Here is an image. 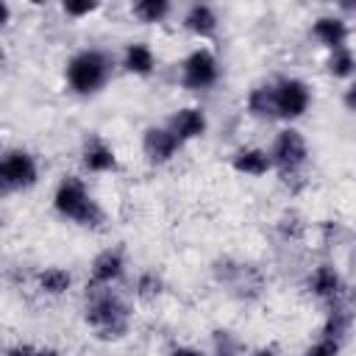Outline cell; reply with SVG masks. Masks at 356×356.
<instances>
[{
    "mask_svg": "<svg viewBox=\"0 0 356 356\" xmlns=\"http://www.w3.org/2000/svg\"><path fill=\"white\" fill-rule=\"evenodd\" d=\"M134 312L131 306L111 289V286H97L89 289V300L83 309V323L95 331L97 339L103 342H117L131 331Z\"/></svg>",
    "mask_w": 356,
    "mask_h": 356,
    "instance_id": "cell-1",
    "label": "cell"
},
{
    "mask_svg": "<svg viewBox=\"0 0 356 356\" xmlns=\"http://www.w3.org/2000/svg\"><path fill=\"white\" fill-rule=\"evenodd\" d=\"M53 206L64 220H72L81 228H103V222H106L100 203L92 197L83 178H78V175H64L58 181V186L53 192Z\"/></svg>",
    "mask_w": 356,
    "mask_h": 356,
    "instance_id": "cell-2",
    "label": "cell"
},
{
    "mask_svg": "<svg viewBox=\"0 0 356 356\" xmlns=\"http://www.w3.org/2000/svg\"><path fill=\"white\" fill-rule=\"evenodd\" d=\"M114 70V58L100 50V47H83L78 50L67 67H64V81L75 95H95L100 92Z\"/></svg>",
    "mask_w": 356,
    "mask_h": 356,
    "instance_id": "cell-3",
    "label": "cell"
},
{
    "mask_svg": "<svg viewBox=\"0 0 356 356\" xmlns=\"http://www.w3.org/2000/svg\"><path fill=\"white\" fill-rule=\"evenodd\" d=\"M267 156H270L273 170H278L281 178L289 181V178H298L300 170L306 167V161H309V145H306V139H303L300 131L284 128V131L275 134Z\"/></svg>",
    "mask_w": 356,
    "mask_h": 356,
    "instance_id": "cell-4",
    "label": "cell"
},
{
    "mask_svg": "<svg viewBox=\"0 0 356 356\" xmlns=\"http://www.w3.org/2000/svg\"><path fill=\"white\" fill-rule=\"evenodd\" d=\"M36 178H39V164L28 150L14 147L0 153V195L28 189L36 184Z\"/></svg>",
    "mask_w": 356,
    "mask_h": 356,
    "instance_id": "cell-5",
    "label": "cell"
},
{
    "mask_svg": "<svg viewBox=\"0 0 356 356\" xmlns=\"http://www.w3.org/2000/svg\"><path fill=\"white\" fill-rule=\"evenodd\" d=\"M312 106V89L300 78H281L273 83V108L275 120H298Z\"/></svg>",
    "mask_w": 356,
    "mask_h": 356,
    "instance_id": "cell-6",
    "label": "cell"
},
{
    "mask_svg": "<svg viewBox=\"0 0 356 356\" xmlns=\"http://www.w3.org/2000/svg\"><path fill=\"white\" fill-rule=\"evenodd\" d=\"M217 78H220V61L209 47H197L181 61V86L184 89L200 92V89L214 86Z\"/></svg>",
    "mask_w": 356,
    "mask_h": 356,
    "instance_id": "cell-7",
    "label": "cell"
},
{
    "mask_svg": "<svg viewBox=\"0 0 356 356\" xmlns=\"http://www.w3.org/2000/svg\"><path fill=\"white\" fill-rule=\"evenodd\" d=\"M214 275L222 286H228L239 298H256L264 286V281H261V275L253 264H242V261H234V259L214 261Z\"/></svg>",
    "mask_w": 356,
    "mask_h": 356,
    "instance_id": "cell-8",
    "label": "cell"
},
{
    "mask_svg": "<svg viewBox=\"0 0 356 356\" xmlns=\"http://www.w3.org/2000/svg\"><path fill=\"white\" fill-rule=\"evenodd\" d=\"M306 286H309V292H312L317 300H323V303H328V306L348 300V284H345V278L339 275V270H337L334 264H320V267H314V270L309 273Z\"/></svg>",
    "mask_w": 356,
    "mask_h": 356,
    "instance_id": "cell-9",
    "label": "cell"
},
{
    "mask_svg": "<svg viewBox=\"0 0 356 356\" xmlns=\"http://www.w3.org/2000/svg\"><path fill=\"white\" fill-rule=\"evenodd\" d=\"M125 275V250L122 248H106L92 259L89 267V284L86 289L97 286H111Z\"/></svg>",
    "mask_w": 356,
    "mask_h": 356,
    "instance_id": "cell-10",
    "label": "cell"
},
{
    "mask_svg": "<svg viewBox=\"0 0 356 356\" xmlns=\"http://www.w3.org/2000/svg\"><path fill=\"white\" fill-rule=\"evenodd\" d=\"M167 128H170V134L184 145V142L200 139V136L206 134L209 122H206L203 108H197V106H184V108H178V111L170 114Z\"/></svg>",
    "mask_w": 356,
    "mask_h": 356,
    "instance_id": "cell-11",
    "label": "cell"
},
{
    "mask_svg": "<svg viewBox=\"0 0 356 356\" xmlns=\"http://www.w3.org/2000/svg\"><path fill=\"white\" fill-rule=\"evenodd\" d=\"M181 142L170 134L167 125H150L142 136V153L150 164H167L175 153H178Z\"/></svg>",
    "mask_w": 356,
    "mask_h": 356,
    "instance_id": "cell-12",
    "label": "cell"
},
{
    "mask_svg": "<svg viewBox=\"0 0 356 356\" xmlns=\"http://www.w3.org/2000/svg\"><path fill=\"white\" fill-rule=\"evenodd\" d=\"M81 164L86 172H111L117 170V153L100 136H89L81 150Z\"/></svg>",
    "mask_w": 356,
    "mask_h": 356,
    "instance_id": "cell-13",
    "label": "cell"
},
{
    "mask_svg": "<svg viewBox=\"0 0 356 356\" xmlns=\"http://www.w3.org/2000/svg\"><path fill=\"white\" fill-rule=\"evenodd\" d=\"M312 36H314L320 44H325L328 50H337V47H345V42H348V36H350V28H348V22H345L342 17L325 14V17H317V19L312 22Z\"/></svg>",
    "mask_w": 356,
    "mask_h": 356,
    "instance_id": "cell-14",
    "label": "cell"
},
{
    "mask_svg": "<svg viewBox=\"0 0 356 356\" xmlns=\"http://www.w3.org/2000/svg\"><path fill=\"white\" fill-rule=\"evenodd\" d=\"M231 167L239 172V175H250V178H261L273 170L270 164V156L267 150L261 147H239L234 156H231Z\"/></svg>",
    "mask_w": 356,
    "mask_h": 356,
    "instance_id": "cell-15",
    "label": "cell"
},
{
    "mask_svg": "<svg viewBox=\"0 0 356 356\" xmlns=\"http://www.w3.org/2000/svg\"><path fill=\"white\" fill-rule=\"evenodd\" d=\"M217 25H220L217 11H214L209 3H195V6H189L186 14H184V28H186L189 33L200 36V39L214 36V33H217Z\"/></svg>",
    "mask_w": 356,
    "mask_h": 356,
    "instance_id": "cell-16",
    "label": "cell"
},
{
    "mask_svg": "<svg viewBox=\"0 0 356 356\" xmlns=\"http://www.w3.org/2000/svg\"><path fill=\"white\" fill-rule=\"evenodd\" d=\"M350 323H353V314H350L348 300L334 303V306H328V314H325V323H323L320 337L334 339V342H342L348 337V331H350Z\"/></svg>",
    "mask_w": 356,
    "mask_h": 356,
    "instance_id": "cell-17",
    "label": "cell"
},
{
    "mask_svg": "<svg viewBox=\"0 0 356 356\" xmlns=\"http://www.w3.org/2000/svg\"><path fill=\"white\" fill-rule=\"evenodd\" d=\"M122 67L128 70V72H134V75H150L153 70H156V53L150 50V44H145V42H131L128 47H125V53H122Z\"/></svg>",
    "mask_w": 356,
    "mask_h": 356,
    "instance_id": "cell-18",
    "label": "cell"
},
{
    "mask_svg": "<svg viewBox=\"0 0 356 356\" xmlns=\"http://www.w3.org/2000/svg\"><path fill=\"white\" fill-rule=\"evenodd\" d=\"M248 114L259 117V120H275V108H273V83H259L248 92Z\"/></svg>",
    "mask_w": 356,
    "mask_h": 356,
    "instance_id": "cell-19",
    "label": "cell"
},
{
    "mask_svg": "<svg viewBox=\"0 0 356 356\" xmlns=\"http://www.w3.org/2000/svg\"><path fill=\"white\" fill-rule=\"evenodd\" d=\"M36 286H39V292H44V295L58 298V295H64V292L72 286V275H70L64 267H44V270L36 273Z\"/></svg>",
    "mask_w": 356,
    "mask_h": 356,
    "instance_id": "cell-20",
    "label": "cell"
},
{
    "mask_svg": "<svg viewBox=\"0 0 356 356\" xmlns=\"http://www.w3.org/2000/svg\"><path fill=\"white\" fill-rule=\"evenodd\" d=\"M170 11H172V6H170L167 0H139V3L131 6V14H134L139 22H145V25L167 19Z\"/></svg>",
    "mask_w": 356,
    "mask_h": 356,
    "instance_id": "cell-21",
    "label": "cell"
},
{
    "mask_svg": "<svg viewBox=\"0 0 356 356\" xmlns=\"http://www.w3.org/2000/svg\"><path fill=\"white\" fill-rule=\"evenodd\" d=\"M353 67H356V58L350 53V47H337L331 50V58H328V72L334 78H350L353 75Z\"/></svg>",
    "mask_w": 356,
    "mask_h": 356,
    "instance_id": "cell-22",
    "label": "cell"
},
{
    "mask_svg": "<svg viewBox=\"0 0 356 356\" xmlns=\"http://www.w3.org/2000/svg\"><path fill=\"white\" fill-rule=\"evenodd\" d=\"M161 289H164V281L153 270H147V273H142L136 278V298L139 300H156L161 295Z\"/></svg>",
    "mask_w": 356,
    "mask_h": 356,
    "instance_id": "cell-23",
    "label": "cell"
},
{
    "mask_svg": "<svg viewBox=\"0 0 356 356\" xmlns=\"http://www.w3.org/2000/svg\"><path fill=\"white\" fill-rule=\"evenodd\" d=\"M303 231H306V222L300 220V214H295V211H286L281 220H278V234L284 236V239H300L303 236Z\"/></svg>",
    "mask_w": 356,
    "mask_h": 356,
    "instance_id": "cell-24",
    "label": "cell"
},
{
    "mask_svg": "<svg viewBox=\"0 0 356 356\" xmlns=\"http://www.w3.org/2000/svg\"><path fill=\"white\" fill-rule=\"evenodd\" d=\"M209 356H239V342L231 331H214V348Z\"/></svg>",
    "mask_w": 356,
    "mask_h": 356,
    "instance_id": "cell-25",
    "label": "cell"
},
{
    "mask_svg": "<svg viewBox=\"0 0 356 356\" xmlns=\"http://www.w3.org/2000/svg\"><path fill=\"white\" fill-rule=\"evenodd\" d=\"M339 350H342V342H334V339L320 337L317 342H312L303 350V356H339Z\"/></svg>",
    "mask_w": 356,
    "mask_h": 356,
    "instance_id": "cell-26",
    "label": "cell"
},
{
    "mask_svg": "<svg viewBox=\"0 0 356 356\" xmlns=\"http://www.w3.org/2000/svg\"><path fill=\"white\" fill-rule=\"evenodd\" d=\"M61 8H64V14H67V17H72V19H81V17H89V14H95V11L100 8V3H64Z\"/></svg>",
    "mask_w": 356,
    "mask_h": 356,
    "instance_id": "cell-27",
    "label": "cell"
},
{
    "mask_svg": "<svg viewBox=\"0 0 356 356\" xmlns=\"http://www.w3.org/2000/svg\"><path fill=\"white\" fill-rule=\"evenodd\" d=\"M167 356H209V353H203L200 348H192V345H178V348H172Z\"/></svg>",
    "mask_w": 356,
    "mask_h": 356,
    "instance_id": "cell-28",
    "label": "cell"
},
{
    "mask_svg": "<svg viewBox=\"0 0 356 356\" xmlns=\"http://www.w3.org/2000/svg\"><path fill=\"white\" fill-rule=\"evenodd\" d=\"M33 350L36 348H31V345H14L6 350V356H33Z\"/></svg>",
    "mask_w": 356,
    "mask_h": 356,
    "instance_id": "cell-29",
    "label": "cell"
},
{
    "mask_svg": "<svg viewBox=\"0 0 356 356\" xmlns=\"http://www.w3.org/2000/svg\"><path fill=\"white\" fill-rule=\"evenodd\" d=\"M345 108L348 111L356 108V86H348V92H345Z\"/></svg>",
    "mask_w": 356,
    "mask_h": 356,
    "instance_id": "cell-30",
    "label": "cell"
},
{
    "mask_svg": "<svg viewBox=\"0 0 356 356\" xmlns=\"http://www.w3.org/2000/svg\"><path fill=\"white\" fill-rule=\"evenodd\" d=\"M8 19H11V8L0 0V28H6V25H8Z\"/></svg>",
    "mask_w": 356,
    "mask_h": 356,
    "instance_id": "cell-31",
    "label": "cell"
},
{
    "mask_svg": "<svg viewBox=\"0 0 356 356\" xmlns=\"http://www.w3.org/2000/svg\"><path fill=\"white\" fill-rule=\"evenodd\" d=\"M250 356H281V353H278V350H275L273 345H264V348H259V350H253Z\"/></svg>",
    "mask_w": 356,
    "mask_h": 356,
    "instance_id": "cell-32",
    "label": "cell"
},
{
    "mask_svg": "<svg viewBox=\"0 0 356 356\" xmlns=\"http://www.w3.org/2000/svg\"><path fill=\"white\" fill-rule=\"evenodd\" d=\"M33 356H61V353H58L56 348H36Z\"/></svg>",
    "mask_w": 356,
    "mask_h": 356,
    "instance_id": "cell-33",
    "label": "cell"
}]
</instances>
